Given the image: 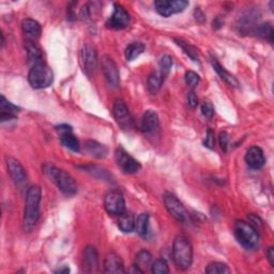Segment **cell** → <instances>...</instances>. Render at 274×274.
Returning a JSON list of instances; mask_svg holds the SVG:
<instances>
[{
	"mask_svg": "<svg viewBox=\"0 0 274 274\" xmlns=\"http://www.w3.org/2000/svg\"><path fill=\"white\" fill-rule=\"evenodd\" d=\"M41 198L42 190L39 185H32L27 190L23 219V229L25 233H30L37 225L40 219Z\"/></svg>",
	"mask_w": 274,
	"mask_h": 274,
	"instance_id": "6da1fadb",
	"label": "cell"
},
{
	"mask_svg": "<svg viewBox=\"0 0 274 274\" xmlns=\"http://www.w3.org/2000/svg\"><path fill=\"white\" fill-rule=\"evenodd\" d=\"M43 170L50 180H53L54 183L63 194L68 196H73L77 193V184L75 180L67 171L57 168L52 164H45Z\"/></svg>",
	"mask_w": 274,
	"mask_h": 274,
	"instance_id": "7a4b0ae2",
	"label": "cell"
},
{
	"mask_svg": "<svg viewBox=\"0 0 274 274\" xmlns=\"http://www.w3.org/2000/svg\"><path fill=\"white\" fill-rule=\"evenodd\" d=\"M172 257L180 270L189 269L193 263V247L185 236H178L172 244Z\"/></svg>",
	"mask_w": 274,
	"mask_h": 274,
	"instance_id": "3957f363",
	"label": "cell"
},
{
	"mask_svg": "<svg viewBox=\"0 0 274 274\" xmlns=\"http://www.w3.org/2000/svg\"><path fill=\"white\" fill-rule=\"evenodd\" d=\"M235 236L242 247L255 250L259 245V235L256 228L245 221H237L235 224Z\"/></svg>",
	"mask_w": 274,
	"mask_h": 274,
	"instance_id": "277c9868",
	"label": "cell"
},
{
	"mask_svg": "<svg viewBox=\"0 0 274 274\" xmlns=\"http://www.w3.org/2000/svg\"><path fill=\"white\" fill-rule=\"evenodd\" d=\"M28 81L34 89L47 88L52 85L54 81L53 72L46 64L41 63L37 66L31 67L29 74H28Z\"/></svg>",
	"mask_w": 274,
	"mask_h": 274,
	"instance_id": "5b68a950",
	"label": "cell"
},
{
	"mask_svg": "<svg viewBox=\"0 0 274 274\" xmlns=\"http://www.w3.org/2000/svg\"><path fill=\"white\" fill-rule=\"evenodd\" d=\"M164 204L168 213L176 221L180 223H185L187 220H189L190 214L187 212L186 208L175 195H172L170 193H167L166 195L164 196Z\"/></svg>",
	"mask_w": 274,
	"mask_h": 274,
	"instance_id": "8992f818",
	"label": "cell"
},
{
	"mask_svg": "<svg viewBox=\"0 0 274 274\" xmlns=\"http://www.w3.org/2000/svg\"><path fill=\"white\" fill-rule=\"evenodd\" d=\"M115 160H116L119 168H121L126 174H136L141 168L140 163L135 160L132 155H130L124 148H118L116 150Z\"/></svg>",
	"mask_w": 274,
	"mask_h": 274,
	"instance_id": "52a82bcc",
	"label": "cell"
},
{
	"mask_svg": "<svg viewBox=\"0 0 274 274\" xmlns=\"http://www.w3.org/2000/svg\"><path fill=\"white\" fill-rule=\"evenodd\" d=\"M113 115L114 118L116 120L118 126L124 130H131L133 129V118L131 114L129 112V108L125 101L120 99L115 101L114 107H113Z\"/></svg>",
	"mask_w": 274,
	"mask_h": 274,
	"instance_id": "ba28073f",
	"label": "cell"
},
{
	"mask_svg": "<svg viewBox=\"0 0 274 274\" xmlns=\"http://www.w3.org/2000/svg\"><path fill=\"white\" fill-rule=\"evenodd\" d=\"M105 210L112 215L124 214L126 212V201L122 194L118 191L108 192L104 198Z\"/></svg>",
	"mask_w": 274,
	"mask_h": 274,
	"instance_id": "9c48e42d",
	"label": "cell"
},
{
	"mask_svg": "<svg viewBox=\"0 0 274 274\" xmlns=\"http://www.w3.org/2000/svg\"><path fill=\"white\" fill-rule=\"evenodd\" d=\"M130 15L128 11L119 3H115L113 15L106 21V27L114 30L125 29L130 24Z\"/></svg>",
	"mask_w": 274,
	"mask_h": 274,
	"instance_id": "30bf717a",
	"label": "cell"
},
{
	"mask_svg": "<svg viewBox=\"0 0 274 274\" xmlns=\"http://www.w3.org/2000/svg\"><path fill=\"white\" fill-rule=\"evenodd\" d=\"M155 10L160 15L164 17H168L172 14H177L183 12L189 2L184 0H174V1H167V0H157L154 3Z\"/></svg>",
	"mask_w": 274,
	"mask_h": 274,
	"instance_id": "8fae6325",
	"label": "cell"
},
{
	"mask_svg": "<svg viewBox=\"0 0 274 274\" xmlns=\"http://www.w3.org/2000/svg\"><path fill=\"white\" fill-rule=\"evenodd\" d=\"M102 72L106 82L112 87L117 88L120 84V74L116 62L110 56H104L102 59Z\"/></svg>",
	"mask_w": 274,
	"mask_h": 274,
	"instance_id": "7c38bea8",
	"label": "cell"
},
{
	"mask_svg": "<svg viewBox=\"0 0 274 274\" xmlns=\"http://www.w3.org/2000/svg\"><path fill=\"white\" fill-rule=\"evenodd\" d=\"M6 167H8L9 174L14 181V183L17 185H21L26 182L27 180V174L26 170L23 167V165L20 164L19 161L12 156H6L5 158Z\"/></svg>",
	"mask_w": 274,
	"mask_h": 274,
	"instance_id": "4fadbf2b",
	"label": "cell"
},
{
	"mask_svg": "<svg viewBox=\"0 0 274 274\" xmlns=\"http://www.w3.org/2000/svg\"><path fill=\"white\" fill-rule=\"evenodd\" d=\"M82 62L86 74L91 76L98 66V55L91 45H85L82 49Z\"/></svg>",
	"mask_w": 274,
	"mask_h": 274,
	"instance_id": "5bb4252c",
	"label": "cell"
},
{
	"mask_svg": "<svg viewBox=\"0 0 274 274\" xmlns=\"http://www.w3.org/2000/svg\"><path fill=\"white\" fill-rule=\"evenodd\" d=\"M83 267L84 271L87 273L97 272L99 268V255L95 247L88 245L85 248L84 258H83Z\"/></svg>",
	"mask_w": 274,
	"mask_h": 274,
	"instance_id": "9a60e30c",
	"label": "cell"
},
{
	"mask_svg": "<svg viewBox=\"0 0 274 274\" xmlns=\"http://www.w3.org/2000/svg\"><path fill=\"white\" fill-rule=\"evenodd\" d=\"M245 162L252 169H261L266 163L264 151L257 146L251 147L245 154Z\"/></svg>",
	"mask_w": 274,
	"mask_h": 274,
	"instance_id": "2e32d148",
	"label": "cell"
},
{
	"mask_svg": "<svg viewBox=\"0 0 274 274\" xmlns=\"http://www.w3.org/2000/svg\"><path fill=\"white\" fill-rule=\"evenodd\" d=\"M19 111V107L9 102L3 96L0 97V120L1 122L16 119Z\"/></svg>",
	"mask_w": 274,
	"mask_h": 274,
	"instance_id": "e0dca14e",
	"label": "cell"
},
{
	"mask_svg": "<svg viewBox=\"0 0 274 274\" xmlns=\"http://www.w3.org/2000/svg\"><path fill=\"white\" fill-rule=\"evenodd\" d=\"M104 265H105L106 273H112V274L126 273L124 262H122L121 257L117 253H115V252H111V253L107 254Z\"/></svg>",
	"mask_w": 274,
	"mask_h": 274,
	"instance_id": "ac0fdd59",
	"label": "cell"
},
{
	"mask_svg": "<svg viewBox=\"0 0 274 274\" xmlns=\"http://www.w3.org/2000/svg\"><path fill=\"white\" fill-rule=\"evenodd\" d=\"M158 124L160 120L157 114L154 111H146L140 119V130L145 133L153 132L158 128Z\"/></svg>",
	"mask_w": 274,
	"mask_h": 274,
	"instance_id": "d6986e66",
	"label": "cell"
},
{
	"mask_svg": "<svg viewBox=\"0 0 274 274\" xmlns=\"http://www.w3.org/2000/svg\"><path fill=\"white\" fill-rule=\"evenodd\" d=\"M211 63H212V67H213L214 71L220 75V77L227 85H229L230 87H234V88L239 87L240 85H239V82H238V79L233 74H230L228 71H226L224 67H222V64L218 60H216L215 58H212Z\"/></svg>",
	"mask_w": 274,
	"mask_h": 274,
	"instance_id": "ffe728a7",
	"label": "cell"
},
{
	"mask_svg": "<svg viewBox=\"0 0 274 274\" xmlns=\"http://www.w3.org/2000/svg\"><path fill=\"white\" fill-rule=\"evenodd\" d=\"M21 28H23V32L27 35L28 39H30V41L38 39L42 32L41 25L37 20L31 18L24 19L21 23Z\"/></svg>",
	"mask_w": 274,
	"mask_h": 274,
	"instance_id": "44dd1931",
	"label": "cell"
},
{
	"mask_svg": "<svg viewBox=\"0 0 274 274\" xmlns=\"http://www.w3.org/2000/svg\"><path fill=\"white\" fill-rule=\"evenodd\" d=\"M27 49V56H28V60H29V63L31 66H37V64L44 63L43 62V55H42V50L40 47L35 44L33 41H29L26 45Z\"/></svg>",
	"mask_w": 274,
	"mask_h": 274,
	"instance_id": "7402d4cb",
	"label": "cell"
},
{
	"mask_svg": "<svg viewBox=\"0 0 274 274\" xmlns=\"http://www.w3.org/2000/svg\"><path fill=\"white\" fill-rule=\"evenodd\" d=\"M118 227L126 234L132 233L135 229V219L134 215L130 212H125L124 214H121L119 216V221H118Z\"/></svg>",
	"mask_w": 274,
	"mask_h": 274,
	"instance_id": "603a6c76",
	"label": "cell"
},
{
	"mask_svg": "<svg viewBox=\"0 0 274 274\" xmlns=\"http://www.w3.org/2000/svg\"><path fill=\"white\" fill-rule=\"evenodd\" d=\"M86 149H87V151L91 155L99 158L105 157L108 154V148L96 140L86 141Z\"/></svg>",
	"mask_w": 274,
	"mask_h": 274,
	"instance_id": "cb8c5ba5",
	"label": "cell"
},
{
	"mask_svg": "<svg viewBox=\"0 0 274 274\" xmlns=\"http://www.w3.org/2000/svg\"><path fill=\"white\" fill-rule=\"evenodd\" d=\"M164 75L161 73L160 71H156V72H153V73H151L148 77V81H147V84H148V90L151 92V93H156L158 90H160L161 86L164 82Z\"/></svg>",
	"mask_w": 274,
	"mask_h": 274,
	"instance_id": "d4e9b609",
	"label": "cell"
},
{
	"mask_svg": "<svg viewBox=\"0 0 274 274\" xmlns=\"http://www.w3.org/2000/svg\"><path fill=\"white\" fill-rule=\"evenodd\" d=\"M145 50V45L141 42H133L131 44H129L126 48V58L128 61H132L135 58H137L139 55H141Z\"/></svg>",
	"mask_w": 274,
	"mask_h": 274,
	"instance_id": "484cf974",
	"label": "cell"
},
{
	"mask_svg": "<svg viewBox=\"0 0 274 274\" xmlns=\"http://www.w3.org/2000/svg\"><path fill=\"white\" fill-rule=\"evenodd\" d=\"M149 214L148 213H141L137 219L135 220V229L136 233L141 237H145L148 234L149 230Z\"/></svg>",
	"mask_w": 274,
	"mask_h": 274,
	"instance_id": "4316f807",
	"label": "cell"
},
{
	"mask_svg": "<svg viewBox=\"0 0 274 274\" xmlns=\"http://www.w3.org/2000/svg\"><path fill=\"white\" fill-rule=\"evenodd\" d=\"M60 139H61V142L64 147H67L68 149L74 151V152L79 151V141L76 138V136L73 134V132L60 135Z\"/></svg>",
	"mask_w": 274,
	"mask_h": 274,
	"instance_id": "83f0119b",
	"label": "cell"
},
{
	"mask_svg": "<svg viewBox=\"0 0 274 274\" xmlns=\"http://www.w3.org/2000/svg\"><path fill=\"white\" fill-rule=\"evenodd\" d=\"M136 266H138L139 268L143 271L147 268H151V265H152V255L150 254L148 251H140L136 256Z\"/></svg>",
	"mask_w": 274,
	"mask_h": 274,
	"instance_id": "f1b7e54d",
	"label": "cell"
},
{
	"mask_svg": "<svg viewBox=\"0 0 274 274\" xmlns=\"http://www.w3.org/2000/svg\"><path fill=\"white\" fill-rule=\"evenodd\" d=\"M176 43L177 44L181 47L183 49V52L190 57V58L194 61H197L199 59V57H198V52H197V49L192 46L191 44H189V43L187 42H184L183 40L181 39H175Z\"/></svg>",
	"mask_w": 274,
	"mask_h": 274,
	"instance_id": "f546056e",
	"label": "cell"
},
{
	"mask_svg": "<svg viewBox=\"0 0 274 274\" xmlns=\"http://www.w3.org/2000/svg\"><path fill=\"white\" fill-rule=\"evenodd\" d=\"M206 273L207 274H225V273H230V269L224 263L214 262L208 265V267L206 268Z\"/></svg>",
	"mask_w": 274,
	"mask_h": 274,
	"instance_id": "4dcf8cb0",
	"label": "cell"
},
{
	"mask_svg": "<svg viewBox=\"0 0 274 274\" xmlns=\"http://www.w3.org/2000/svg\"><path fill=\"white\" fill-rule=\"evenodd\" d=\"M84 169L87 170L88 172H90V174L93 175L95 177L106 180V181H111V179L113 178L110 174H108V171L106 169L101 168L99 166H93V165H89V166H85Z\"/></svg>",
	"mask_w": 274,
	"mask_h": 274,
	"instance_id": "1f68e13d",
	"label": "cell"
},
{
	"mask_svg": "<svg viewBox=\"0 0 274 274\" xmlns=\"http://www.w3.org/2000/svg\"><path fill=\"white\" fill-rule=\"evenodd\" d=\"M151 271L154 274H167L169 273V268L165 259H156L151 265Z\"/></svg>",
	"mask_w": 274,
	"mask_h": 274,
	"instance_id": "d6a6232c",
	"label": "cell"
},
{
	"mask_svg": "<svg viewBox=\"0 0 274 274\" xmlns=\"http://www.w3.org/2000/svg\"><path fill=\"white\" fill-rule=\"evenodd\" d=\"M158 64H160V72L164 75V77H166L172 67V58L168 55H164L160 59V63Z\"/></svg>",
	"mask_w": 274,
	"mask_h": 274,
	"instance_id": "836d02e7",
	"label": "cell"
},
{
	"mask_svg": "<svg viewBox=\"0 0 274 274\" xmlns=\"http://www.w3.org/2000/svg\"><path fill=\"white\" fill-rule=\"evenodd\" d=\"M257 33L261 37L269 40L270 42L273 41V28L270 24H264L257 28Z\"/></svg>",
	"mask_w": 274,
	"mask_h": 274,
	"instance_id": "e575fe53",
	"label": "cell"
},
{
	"mask_svg": "<svg viewBox=\"0 0 274 274\" xmlns=\"http://www.w3.org/2000/svg\"><path fill=\"white\" fill-rule=\"evenodd\" d=\"M200 77L197 73L193 71H189L185 73V83L187 86H190V87H196V86L199 84Z\"/></svg>",
	"mask_w": 274,
	"mask_h": 274,
	"instance_id": "d590c367",
	"label": "cell"
},
{
	"mask_svg": "<svg viewBox=\"0 0 274 274\" xmlns=\"http://www.w3.org/2000/svg\"><path fill=\"white\" fill-rule=\"evenodd\" d=\"M201 113L207 118H212L214 115V107L210 102H204L201 105Z\"/></svg>",
	"mask_w": 274,
	"mask_h": 274,
	"instance_id": "8d00e7d4",
	"label": "cell"
},
{
	"mask_svg": "<svg viewBox=\"0 0 274 274\" xmlns=\"http://www.w3.org/2000/svg\"><path fill=\"white\" fill-rule=\"evenodd\" d=\"M219 142L221 149L226 152L229 146V135L226 132H221L219 135Z\"/></svg>",
	"mask_w": 274,
	"mask_h": 274,
	"instance_id": "74e56055",
	"label": "cell"
},
{
	"mask_svg": "<svg viewBox=\"0 0 274 274\" xmlns=\"http://www.w3.org/2000/svg\"><path fill=\"white\" fill-rule=\"evenodd\" d=\"M214 132L212 130L209 129L206 134V138L204 140V145L205 147L209 148V149H213L214 148Z\"/></svg>",
	"mask_w": 274,
	"mask_h": 274,
	"instance_id": "f35d334b",
	"label": "cell"
},
{
	"mask_svg": "<svg viewBox=\"0 0 274 274\" xmlns=\"http://www.w3.org/2000/svg\"><path fill=\"white\" fill-rule=\"evenodd\" d=\"M186 101H187V104H189V106L192 108H195L198 105V99L194 91H190L189 93H187Z\"/></svg>",
	"mask_w": 274,
	"mask_h": 274,
	"instance_id": "ab89813d",
	"label": "cell"
},
{
	"mask_svg": "<svg viewBox=\"0 0 274 274\" xmlns=\"http://www.w3.org/2000/svg\"><path fill=\"white\" fill-rule=\"evenodd\" d=\"M56 131L59 133V135H63V134H67L70 132H73V130H72V127H70L68 125H61V126L56 127Z\"/></svg>",
	"mask_w": 274,
	"mask_h": 274,
	"instance_id": "60d3db41",
	"label": "cell"
},
{
	"mask_svg": "<svg viewBox=\"0 0 274 274\" xmlns=\"http://www.w3.org/2000/svg\"><path fill=\"white\" fill-rule=\"evenodd\" d=\"M267 256H268V261L272 267H274V249L270 247L267 251Z\"/></svg>",
	"mask_w": 274,
	"mask_h": 274,
	"instance_id": "b9f144b4",
	"label": "cell"
},
{
	"mask_svg": "<svg viewBox=\"0 0 274 274\" xmlns=\"http://www.w3.org/2000/svg\"><path fill=\"white\" fill-rule=\"evenodd\" d=\"M70 272V269H69V267H64V268L62 269H59V270H57L56 273H69Z\"/></svg>",
	"mask_w": 274,
	"mask_h": 274,
	"instance_id": "7bdbcfd3",
	"label": "cell"
}]
</instances>
